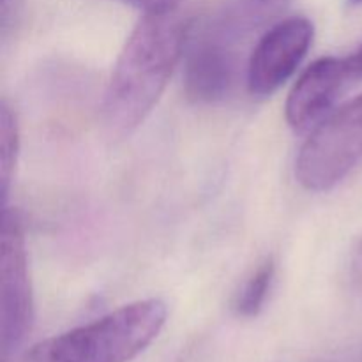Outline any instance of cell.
Here are the masks:
<instances>
[{
  "instance_id": "cell-1",
  "label": "cell",
  "mask_w": 362,
  "mask_h": 362,
  "mask_svg": "<svg viewBox=\"0 0 362 362\" xmlns=\"http://www.w3.org/2000/svg\"><path fill=\"white\" fill-rule=\"evenodd\" d=\"M189 21L173 13L145 14L126 39L103 101L112 136L133 133L161 99L186 52Z\"/></svg>"
},
{
  "instance_id": "cell-2",
  "label": "cell",
  "mask_w": 362,
  "mask_h": 362,
  "mask_svg": "<svg viewBox=\"0 0 362 362\" xmlns=\"http://www.w3.org/2000/svg\"><path fill=\"white\" fill-rule=\"evenodd\" d=\"M166 317L163 300H136L37 343L25 362H129L158 338Z\"/></svg>"
},
{
  "instance_id": "cell-3",
  "label": "cell",
  "mask_w": 362,
  "mask_h": 362,
  "mask_svg": "<svg viewBox=\"0 0 362 362\" xmlns=\"http://www.w3.org/2000/svg\"><path fill=\"white\" fill-rule=\"evenodd\" d=\"M361 161L362 94L315 127L296 159V179L304 189L324 193L338 186Z\"/></svg>"
},
{
  "instance_id": "cell-4",
  "label": "cell",
  "mask_w": 362,
  "mask_h": 362,
  "mask_svg": "<svg viewBox=\"0 0 362 362\" xmlns=\"http://www.w3.org/2000/svg\"><path fill=\"white\" fill-rule=\"evenodd\" d=\"M34 324V296L28 276L23 219L4 207L0 228V346L4 357L16 352Z\"/></svg>"
},
{
  "instance_id": "cell-5",
  "label": "cell",
  "mask_w": 362,
  "mask_h": 362,
  "mask_svg": "<svg viewBox=\"0 0 362 362\" xmlns=\"http://www.w3.org/2000/svg\"><path fill=\"white\" fill-rule=\"evenodd\" d=\"M315 37V27L308 18L293 16L272 25L255 46L247 62V90L257 98H267L285 85Z\"/></svg>"
},
{
  "instance_id": "cell-6",
  "label": "cell",
  "mask_w": 362,
  "mask_h": 362,
  "mask_svg": "<svg viewBox=\"0 0 362 362\" xmlns=\"http://www.w3.org/2000/svg\"><path fill=\"white\" fill-rule=\"evenodd\" d=\"M235 46L205 35L191 28L184 52V88L191 101H223L232 92L237 80Z\"/></svg>"
},
{
  "instance_id": "cell-7",
  "label": "cell",
  "mask_w": 362,
  "mask_h": 362,
  "mask_svg": "<svg viewBox=\"0 0 362 362\" xmlns=\"http://www.w3.org/2000/svg\"><path fill=\"white\" fill-rule=\"evenodd\" d=\"M352 83L345 57H322L306 67L293 83L285 106L286 122L292 129L317 127L331 113L345 87Z\"/></svg>"
},
{
  "instance_id": "cell-8",
  "label": "cell",
  "mask_w": 362,
  "mask_h": 362,
  "mask_svg": "<svg viewBox=\"0 0 362 362\" xmlns=\"http://www.w3.org/2000/svg\"><path fill=\"white\" fill-rule=\"evenodd\" d=\"M292 0H225L191 28L237 46L244 37L279 16Z\"/></svg>"
},
{
  "instance_id": "cell-9",
  "label": "cell",
  "mask_w": 362,
  "mask_h": 362,
  "mask_svg": "<svg viewBox=\"0 0 362 362\" xmlns=\"http://www.w3.org/2000/svg\"><path fill=\"white\" fill-rule=\"evenodd\" d=\"M276 264L272 258H265L243 283L233 300V310L239 317L251 318L257 317L264 308L269 293H271L272 283H274Z\"/></svg>"
},
{
  "instance_id": "cell-10",
  "label": "cell",
  "mask_w": 362,
  "mask_h": 362,
  "mask_svg": "<svg viewBox=\"0 0 362 362\" xmlns=\"http://www.w3.org/2000/svg\"><path fill=\"white\" fill-rule=\"evenodd\" d=\"M18 151H20V131H18L16 115L7 106L0 105V193L6 205L16 170Z\"/></svg>"
},
{
  "instance_id": "cell-11",
  "label": "cell",
  "mask_w": 362,
  "mask_h": 362,
  "mask_svg": "<svg viewBox=\"0 0 362 362\" xmlns=\"http://www.w3.org/2000/svg\"><path fill=\"white\" fill-rule=\"evenodd\" d=\"M119 2L136 7L145 14H161L173 13L182 0H119Z\"/></svg>"
},
{
  "instance_id": "cell-12",
  "label": "cell",
  "mask_w": 362,
  "mask_h": 362,
  "mask_svg": "<svg viewBox=\"0 0 362 362\" xmlns=\"http://www.w3.org/2000/svg\"><path fill=\"white\" fill-rule=\"evenodd\" d=\"M346 67H349V73L352 81L362 80V42L354 49L350 55L345 57Z\"/></svg>"
},
{
  "instance_id": "cell-13",
  "label": "cell",
  "mask_w": 362,
  "mask_h": 362,
  "mask_svg": "<svg viewBox=\"0 0 362 362\" xmlns=\"http://www.w3.org/2000/svg\"><path fill=\"white\" fill-rule=\"evenodd\" d=\"M352 272H354V276H356L357 281L362 283V239H361V243L357 244L356 251H354Z\"/></svg>"
},
{
  "instance_id": "cell-14",
  "label": "cell",
  "mask_w": 362,
  "mask_h": 362,
  "mask_svg": "<svg viewBox=\"0 0 362 362\" xmlns=\"http://www.w3.org/2000/svg\"><path fill=\"white\" fill-rule=\"evenodd\" d=\"M352 2H362V0H352Z\"/></svg>"
}]
</instances>
